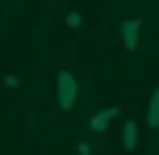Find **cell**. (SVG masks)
<instances>
[{"label": "cell", "mask_w": 159, "mask_h": 155, "mask_svg": "<svg viewBox=\"0 0 159 155\" xmlns=\"http://www.w3.org/2000/svg\"><path fill=\"white\" fill-rule=\"evenodd\" d=\"M55 97H59V113H71V109L80 105V80H75L71 67H63V71H59V80H55Z\"/></svg>", "instance_id": "obj_1"}, {"label": "cell", "mask_w": 159, "mask_h": 155, "mask_svg": "<svg viewBox=\"0 0 159 155\" xmlns=\"http://www.w3.org/2000/svg\"><path fill=\"white\" fill-rule=\"evenodd\" d=\"M117 117H121V105H109V109H96V113L88 117V134H109Z\"/></svg>", "instance_id": "obj_2"}, {"label": "cell", "mask_w": 159, "mask_h": 155, "mask_svg": "<svg viewBox=\"0 0 159 155\" xmlns=\"http://www.w3.org/2000/svg\"><path fill=\"white\" fill-rule=\"evenodd\" d=\"M138 139H143V126H138V122H121V151L134 155L138 151Z\"/></svg>", "instance_id": "obj_4"}, {"label": "cell", "mask_w": 159, "mask_h": 155, "mask_svg": "<svg viewBox=\"0 0 159 155\" xmlns=\"http://www.w3.org/2000/svg\"><path fill=\"white\" fill-rule=\"evenodd\" d=\"M50 4H59V0H50Z\"/></svg>", "instance_id": "obj_9"}, {"label": "cell", "mask_w": 159, "mask_h": 155, "mask_svg": "<svg viewBox=\"0 0 159 155\" xmlns=\"http://www.w3.org/2000/svg\"><path fill=\"white\" fill-rule=\"evenodd\" d=\"M63 25H67L71 34H80V30L88 25V13H84V8H67V13H63Z\"/></svg>", "instance_id": "obj_5"}, {"label": "cell", "mask_w": 159, "mask_h": 155, "mask_svg": "<svg viewBox=\"0 0 159 155\" xmlns=\"http://www.w3.org/2000/svg\"><path fill=\"white\" fill-rule=\"evenodd\" d=\"M138 42H143V21H138V17L121 21V46H126L130 55H134V50H138Z\"/></svg>", "instance_id": "obj_3"}, {"label": "cell", "mask_w": 159, "mask_h": 155, "mask_svg": "<svg viewBox=\"0 0 159 155\" xmlns=\"http://www.w3.org/2000/svg\"><path fill=\"white\" fill-rule=\"evenodd\" d=\"M143 126H151V130H159V84H155L151 101H147V117H143Z\"/></svg>", "instance_id": "obj_6"}, {"label": "cell", "mask_w": 159, "mask_h": 155, "mask_svg": "<svg viewBox=\"0 0 159 155\" xmlns=\"http://www.w3.org/2000/svg\"><path fill=\"white\" fill-rule=\"evenodd\" d=\"M75 155H92V143H88V139H80V143H75Z\"/></svg>", "instance_id": "obj_8"}, {"label": "cell", "mask_w": 159, "mask_h": 155, "mask_svg": "<svg viewBox=\"0 0 159 155\" xmlns=\"http://www.w3.org/2000/svg\"><path fill=\"white\" fill-rule=\"evenodd\" d=\"M4 88H8V97H17V88H21V80H17L13 71H4Z\"/></svg>", "instance_id": "obj_7"}]
</instances>
